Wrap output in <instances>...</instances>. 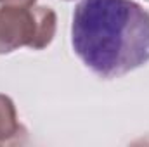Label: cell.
<instances>
[{"label": "cell", "mask_w": 149, "mask_h": 147, "mask_svg": "<svg viewBox=\"0 0 149 147\" xmlns=\"http://www.w3.org/2000/svg\"><path fill=\"white\" fill-rule=\"evenodd\" d=\"M37 0H0L2 5H35Z\"/></svg>", "instance_id": "obj_4"}, {"label": "cell", "mask_w": 149, "mask_h": 147, "mask_svg": "<svg viewBox=\"0 0 149 147\" xmlns=\"http://www.w3.org/2000/svg\"><path fill=\"white\" fill-rule=\"evenodd\" d=\"M26 128L17 118L14 101L0 94V146H17L26 140Z\"/></svg>", "instance_id": "obj_3"}, {"label": "cell", "mask_w": 149, "mask_h": 147, "mask_svg": "<svg viewBox=\"0 0 149 147\" xmlns=\"http://www.w3.org/2000/svg\"><path fill=\"white\" fill-rule=\"evenodd\" d=\"M71 45L104 80L149 62V12L134 0H81L73 12Z\"/></svg>", "instance_id": "obj_1"}, {"label": "cell", "mask_w": 149, "mask_h": 147, "mask_svg": "<svg viewBox=\"0 0 149 147\" xmlns=\"http://www.w3.org/2000/svg\"><path fill=\"white\" fill-rule=\"evenodd\" d=\"M57 30L54 9L43 5L0 7V54H10L21 47L42 50L50 45Z\"/></svg>", "instance_id": "obj_2"}]
</instances>
